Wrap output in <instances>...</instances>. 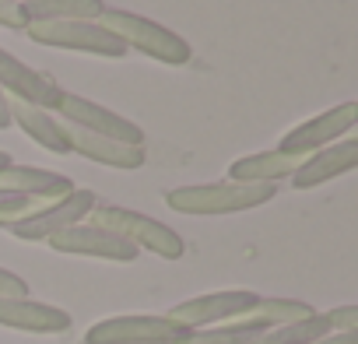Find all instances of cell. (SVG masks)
<instances>
[{
	"label": "cell",
	"instance_id": "obj_1",
	"mask_svg": "<svg viewBox=\"0 0 358 344\" xmlns=\"http://www.w3.org/2000/svg\"><path fill=\"white\" fill-rule=\"evenodd\" d=\"M274 201L271 183H194V187H176L165 194L169 211L179 215H239L253 211Z\"/></svg>",
	"mask_w": 358,
	"mask_h": 344
},
{
	"label": "cell",
	"instance_id": "obj_2",
	"mask_svg": "<svg viewBox=\"0 0 358 344\" xmlns=\"http://www.w3.org/2000/svg\"><path fill=\"white\" fill-rule=\"evenodd\" d=\"M88 225H99L106 232H116L137 253L148 250V253H155L162 260H179V257L187 253V243H183V236H179L176 229H169L165 222H158L151 215L120 208V204H95V211L88 215Z\"/></svg>",
	"mask_w": 358,
	"mask_h": 344
},
{
	"label": "cell",
	"instance_id": "obj_3",
	"mask_svg": "<svg viewBox=\"0 0 358 344\" xmlns=\"http://www.w3.org/2000/svg\"><path fill=\"white\" fill-rule=\"evenodd\" d=\"M99 25H106L127 50H137V53H144L151 60H162L169 67H183L194 57V50H190V43L183 36H176L172 29H165V25L144 18V15H134V11L106 8Z\"/></svg>",
	"mask_w": 358,
	"mask_h": 344
},
{
	"label": "cell",
	"instance_id": "obj_4",
	"mask_svg": "<svg viewBox=\"0 0 358 344\" xmlns=\"http://www.w3.org/2000/svg\"><path fill=\"white\" fill-rule=\"evenodd\" d=\"M50 113H53L60 123H71V127H78V130L99 134V137H106V141L144 144V130H141L134 120H127V116H120V113L99 106L95 99H85V95H74V92H64V88H60V95H57V102H53Z\"/></svg>",
	"mask_w": 358,
	"mask_h": 344
},
{
	"label": "cell",
	"instance_id": "obj_5",
	"mask_svg": "<svg viewBox=\"0 0 358 344\" xmlns=\"http://www.w3.org/2000/svg\"><path fill=\"white\" fill-rule=\"evenodd\" d=\"M25 36L53 50H78V53L109 57V60L127 57V46L99 22H29Z\"/></svg>",
	"mask_w": 358,
	"mask_h": 344
},
{
	"label": "cell",
	"instance_id": "obj_6",
	"mask_svg": "<svg viewBox=\"0 0 358 344\" xmlns=\"http://www.w3.org/2000/svg\"><path fill=\"white\" fill-rule=\"evenodd\" d=\"M187 327L172 323L169 316L155 313H123L88 327L85 344H176L183 341Z\"/></svg>",
	"mask_w": 358,
	"mask_h": 344
},
{
	"label": "cell",
	"instance_id": "obj_7",
	"mask_svg": "<svg viewBox=\"0 0 358 344\" xmlns=\"http://www.w3.org/2000/svg\"><path fill=\"white\" fill-rule=\"evenodd\" d=\"M257 292H246V288H229V292H208V295H194L187 302L172 306L165 316L187 330H201V327H222V323H232L239 316H246L253 306H257Z\"/></svg>",
	"mask_w": 358,
	"mask_h": 344
},
{
	"label": "cell",
	"instance_id": "obj_8",
	"mask_svg": "<svg viewBox=\"0 0 358 344\" xmlns=\"http://www.w3.org/2000/svg\"><path fill=\"white\" fill-rule=\"evenodd\" d=\"M355 127H358V102H341V106H334V109H327V113H320V116H313V120L292 127V130L281 137L278 151L313 155V151H320V148H330V144L351 137Z\"/></svg>",
	"mask_w": 358,
	"mask_h": 344
},
{
	"label": "cell",
	"instance_id": "obj_9",
	"mask_svg": "<svg viewBox=\"0 0 358 344\" xmlns=\"http://www.w3.org/2000/svg\"><path fill=\"white\" fill-rule=\"evenodd\" d=\"M95 204H99V197H95L92 190H78V187H74L67 197L50 201V204H46L43 211H36L32 218L8 225V232L18 236V239H25V243H46L50 236H57V232H64V229H71V225L88 222V215L95 211Z\"/></svg>",
	"mask_w": 358,
	"mask_h": 344
},
{
	"label": "cell",
	"instance_id": "obj_10",
	"mask_svg": "<svg viewBox=\"0 0 358 344\" xmlns=\"http://www.w3.org/2000/svg\"><path fill=\"white\" fill-rule=\"evenodd\" d=\"M46 243H50L57 253H71V257H95V260H113V264H130V260H137V250H134L127 239H120L116 232H106V229H99V225H88V222L71 225V229L50 236Z\"/></svg>",
	"mask_w": 358,
	"mask_h": 344
},
{
	"label": "cell",
	"instance_id": "obj_11",
	"mask_svg": "<svg viewBox=\"0 0 358 344\" xmlns=\"http://www.w3.org/2000/svg\"><path fill=\"white\" fill-rule=\"evenodd\" d=\"M0 88H4L8 99H18V102H29L39 109H53V102L60 95V85L53 78L29 67L25 60H18L8 50H0Z\"/></svg>",
	"mask_w": 358,
	"mask_h": 344
},
{
	"label": "cell",
	"instance_id": "obj_12",
	"mask_svg": "<svg viewBox=\"0 0 358 344\" xmlns=\"http://www.w3.org/2000/svg\"><path fill=\"white\" fill-rule=\"evenodd\" d=\"M358 165V137H344L330 148H320L313 155L302 158V165L295 169V176H292V187L295 190H313V187H323L337 176H344V172H351Z\"/></svg>",
	"mask_w": 358,
	"mask_h": 344
},
{
	"label": "cell",
	"instance_id": "obj_13",
	"mask_svg": "<svg viewBox=\"0 0 358 344\" xmlns=\"http://www.w3.org/2000/svg\"><path fill=\"white\" fill-rule=\"evenodd\" d=\"M71 313L36 299H0V327L25 334H64L71 330Z\"/></svg>",
	"mask_w": 358,
	"mask_h": 344
},
{
	"label": "cell",
	"instance_id": "obj_14",
	"mask_svg": "<svg viewBox=\"0 0 358 344\" xmlns=\"http://www.w3.org/2000/svg\"><path fill=\"white\" fill-rule=\"evenodd\" d=\"M64 127V137L71 144V155H85L99 165H109V169H141L148 151L144 144H120V141H106L99 134H88V130H78L71 123H60Z\"/></svg>",
	"mask_w": 358,
	"mask_h": 344
},
{
	"label": "cell",
	"instance_id": "obj_15",
	"mask_svg": "<svg viewBox=\"0 0 358 344\" xmlns=\"http://www.w3.org/2000/svg\"><path fill=\"white\" fill-rule=\"evenodd\" d=\"M0 190L18 194V197H32V201H60L74 190V183H71V176H64V172L11 162L8 169H0Z\"/></svg>",
	"mask_w": 358,
	"mask_h": 344
},
{
	"label": "cell",
	"instance_id": "obj_16",
	"mask_svg": "<svg viewBox=\"0 0 358 344\" xmlns=\"http://www.w3.org/2000/svg\"><path fill=\"white\" fill-rule=\"evenodd\" d=\"M306 155H288V151H253V155H243L229 165V180L232 183H281V180H292L295 169L302 165Z\"/></svg>",
	"mask_w": 358,
	"mask_h": 344
},
{
	"label": "cell",
	"instance_id": "obj_17",
	"mask_svg": "<svg viewBox=\"0 0 358 344\" xmlns=\"http://www.w3.org/2000/svg\"><path fill=\"white\" fill-rule=\"evenodd\" d=\"M11 127H22V134H29L39 148H46L53 155H71V144L64 137V127H60V120L50 109H39V106H29V102L11 99Z\"/></svg>",
	"mask_w": 358,
	"mask_h": 344
},
{
	"label": "cell",
	"instance_id": "obj_18",
	"mask_svg": "<svg viewBox=\"0 0 358 344\" xmlns=\"http://www.w3.org/2000/svg\"><path fill=\"white\" fill-rule=\"evenodd\" d=\"M316 309L309 306V302H302V299H257V306L246 313V316H239V320H232V323H239V327H250V330H257V334H264V330H274V327H285V323H299V320H309Z\"/></svg>",
	"mask_w": 358,
	"mask_h": 344
},
{
	"label": "cell",
	"instance_id": "obj_19",
	"mask_svg": "<svg viewBox=\"0 0 358 344\" xmlns=\"http://www.w3.org/2000/svg\"><path fill=\"white\" fill-rule=\"evenodd\" d=\"M102 0H22L25 22H99Z\"/></svg>",
	"mask_w": 358,
	"mask_h": 344
},
{
	"label": "cell",
	"instance_id": "obj_20",
	"mask_svg": "<svg viewBox=\"0 0 358 344\" xmlns=\"http://www.w3.org/2000/svg\"><path fill=\"white\" fill-rule=\"evenodd\" d=\"M323 334H330V323H327L323 313H313L309 320L264 330V334H257L250 344H309V341H316V337H323Z\"/></svg>",
	"mask_w": 358,
	"mask_h": 344
},
{
	"label": "cell",
	"instance_id": "obj_21",
	"mask_svg": "<svg viewBox=\"0 0 358 344\" xmlns=\"http://www.w3.org/2000/svg\"><path fill=\"white\" fill-rule=\"evenodd\" d=\"M257 337V330L239 327V323H222V327H201V330H187L183 341L176 344H250Z\"/></svg>",
	"mask_w": 358,
	"mask_h": 344
},
{
	"label": "cell",
	"instance_id": "obj_22",
	"mask_svg": "<svg viewBox=\"0 0 358 344\" xmlns=\"http://www.w3.org/2000/svg\"><path fill=\"white\" fill-rule=\"evenodd\" d=\"M323 316L330 323V334H355L358 330V306H337Z\"/></svg>",
	"mask_w": 358,
	"mask_h": 344
},
{
	"label": "cell",
	"instance_id": "obj_23",
	"mask_svg": "<svg viewBox=\"0 0 358 344\" xmlns=\"http://www.w3.org/2000/svg\"><path fill=\"white\" fill-rule=\"evenodd\" d=\"M0 299H29V281L8 267H0Z\"/></svg>",
	"mask_w": 358,
	"mask_h": 344
},
{
	"label": "cell",
	"instance_id": "obj_24",
	"mask_svg": "<svg viewBox=\"0 0 358 344\" xmlns=\"http://www.w3.org/2000/svg\"><path fill=\"white\" fill-rule=\"evenodd\" d=\"M0 25L4 29H15V32H25V15H22V4L18 0H0Z\"/></svg>",
	"mask_w": 358,
	"mask_h": 344
},
{
	"label": "cell",
	"instance_id": "obj_25",
	"mask_svg": "<svg viewBox=\"0 0 358 344\" xmlns=\"http://www.w3.org/2000/svg\"><path fill=\"white\" fill-rule=\"evenodd\" d=\"M309 344H358V330L355 334H323V337H316Z\"/></svg>",
	"mask_w": 358,
	"mask_h": 344
},
{
	"label": "cell",
	"instance_id": "obj_26",
	"mask_svg": "<svg viewBox=\"0 0 358 344\" xmlns=\"http://www.w3.org/2000/svg\"><path fill=\"white\" fill-rule=\"evenodd\" d=\"M8 127H11V99L0 88V130H8Z\"/></svg>",
	"mask_w": 358,
	"mask_h": 344
},
{
	"label": "cell",
	"instance_id": "obj_27",
	"mask_svg": "<svg viewBox=\"0 0 358 344\" xmlns=\"http://www.w3.org/2000/svg\"><path fill=\"white\" fill-rule=\"evenodd\" d=\"M11 162H15V158H11V155H8V151H0V169H8V165H11Z\"/></svg>",
	"mask_w": 358,
	"mask_h": 344
},
{
	"label": "cell",
	"instance_id": "obj_28",
	"mask_svg": "<svg viewBox=\"0 0 358 344\" xmlns=\"http://www.w3.org/2000/svg\"><path fill=\"white\" fill-rule=\"evenodd\" d=\"M18 4H22V0H18Z\"/></svg>",
	"mask_w": 358,
	"mask_h": 344
}]
</instances>
